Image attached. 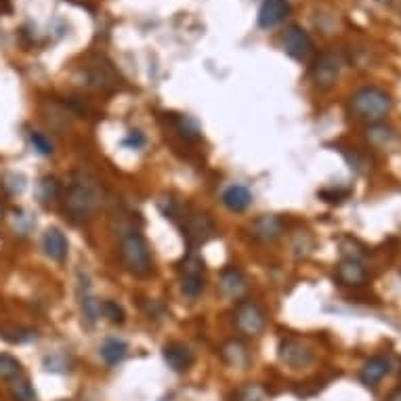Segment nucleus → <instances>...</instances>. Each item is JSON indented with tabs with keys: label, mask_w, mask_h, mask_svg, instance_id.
<instances>
[{
	"label": "nucleus",
	"mask_w": 401,
	"mask_h": 401,
	"mask_svg": "<svg viewBox=\"0 0 401 401\" xmlns=\"http://www.w3.org/2000/svg\"><path fill=\"white\" fill-rule=\"evenodd\" d=\"M101 204V189L90 174L78 172L64 193V215L74 225L88 223Z\"/></svg>",
	"instance_id": "1"
},
{
	"label": "nucleus",
	"mask_w": 401,
	"mask_h": 401,
	"mask_svg": "<svg viewBox=\"0 0 401 401\" xmlns=\"http://www.w3.org/2000/svg\"><path fill=\"white\" fill-rule=\"evenodd\" d=\"M393 109V99L378 86H364L349 99V112L355 120L366 124L383 122Z\"/></svg>",
	"instance_id": "2"
},
{
	"label": "nucleus",
	"mask_w": 401,
	"mask_h": 401,
	"mask_svg": "<svg viewBox=\"0 0 401 401\" xmlns=\"http://www.w3.org/2000/svg\"><path fill=\"white\" fill-rule=\"evenodd\" d=\"M120 258L124 267L139 277H145L152 273V254H150V244L143 238V234L135 227L124 229L120 236Z\"/></svg>",
	"instance_id": "3"
},
{
	"label": "nucleus",
	"mask_w": 401,
	"mask_h": 401,
	"mask_svg": "<svg viewBox=\"0 0 401 401\" xmlns=\"http://www.w3.org/2000/svg\"><path fill=\"white\" fill-rule=\"evenodd\" d=\"M181 229H183V238L189 244L191 250H196L198 246L206 244L215 236V223L204 213H189V215H185Z\"/></svg>",
	"instance_id": "4"
},
{
	"label": "nucleus",
	"mask_w": 401,
	"mask_h": 401,
	"mask_svg": "<svg viewBox=\"0 0 401 401\" xmlns=\"http://www.w3.org/2000/svg\"><path fill=\"white\" fill-rule=\"evenodd\" d=\"M234 320H236V325L244 336H261L263 330H265V323H267L265 311L248 299L238 301L236 311H234Z\"/></svg>",
	"instance_id": "5"
},
{
	"label": "nucleus",
	"mask_w": 401,
	"mask_h": 401,
	"mask_svg": "<svg viewBox=\"0 0 401 401\" xmlns=\"http://www.w3.org/2000/svg\"><path fill=\"white\" fill-rule=\"evenodd\" d=\"M282 47L286 51L288 57H292L299 64L309 61V57L313 55V42L309 38V34L301 28V25H290L284 36H282Z\"/></svg>",
	"instance_id": "6"
},
{
	"label": "nucleus",
	"mask_w": 401,
	"mask_h": 401,
	"mask_svg": "<svg viewBox=\"0 0 401 401\" xmlns=\"http://www.w3.org/2000/svg\"><path fill=\"white\" fill-rule=\"evenodd\" d=\"M340 68H342V59L336 53H332V51L321 53L311 66V78L316 82V86L330 88V86H334V82L338 80Z\"/></svg>",
	"instance_id": "7"
},
{
	"label": "nucleus",
	"mask_w": 401,
	"mask_h": 401,
	"mask_svg": "<svg viewBox=\"0 0 401 401\" xmlns=\"http://www.w3.org/2000/svg\"><path fill=\"white\" fill-rule=\"evenodd\" d=\"M118 80L120 76L116 74L114 66L103 57L95 59L86 68V86L92 90H114L118 88Z\"/></svg>",
	"instance_id": "8"
},
{
	"label": "nucleus",
	"mask_w": 401,
	"mask_h": 401,
	"mask_svg": "<svg viewBox=\"0 0 401 401\" xmlns=\"http://www.w3.org/2000/svg\"><path fill=\"white\" fill-rule=\"evenodd\" d=\"M280 359L290 368H305L313 361V351L301 338H284L280 342Z\"/></svg>",
	"instance_id": "9"
},
{
	"label": "nucleus",
	"mask_w": 401,
	"mask_h": 401,
	"mask_svg": "<svg viewBox=\"0 0 401 401\" xmlns=\"http://www.w3.org/2000/svg\"><path fill=\"white\" fill-rule=\"evenodd\" d=\"M282 234H284V221L277 215H261L250 225V236L263 244L280 240Z\"/></svg>",
	"instance_id": "10"
},
{
	"label": "nucleus",
	"mask_w": 401,
	"mask_h": 401,
	"mask_svg": "<svg viewBox=\"0 0 401 401\" xmlns=\"http://www.w3.org/2000/svg\"><path fill=\"white\" fill-rule=\"evenodd\" d=\"M336 282L340 286H347V288H359L368 282V271L366 267L361 265V261H353V258H342L336 267V273H334Z\"/></svg>",
	"instance_id": "11"
},
{
	"label": "nucleus",
	"mask_w": 401,
	"mask_h": 401,
	"mask_svg": "<svg viewBox=\"0 0 401 401\" xmlns=\"http://www.w3.org/2000/svg\"><path fill=\"white\" fill-rule=\"evenodd\" d=\"M290 15L288 0H265L258 8V28L269 30L280 25Z\"/></svg>",
	"instance_id": "12"
},
{
	"label": "nucleus",
	"mask_w": 401,
	"mask_h": 401,
	"mask_svg": "<svg viewBox=\"0 0 401 401\" xmlns=\"http://www.w3.org/2000/svg\"><path fill=\"white\" fill-rule=\"evenodd\" d=\"M162 355H164V361H166V366L172 370V372H185V370H189L191 366H193V351L187 347V345H181V342H170V345H166L164 347V351H162Z\"/></svg>",
	"instance_id": "13"
},
{
	"label": "nucleus",
	"mask_w": 401,
	"mask_h": 401,
	"mask_svg": "<svg viewBox=\"0 0 401 401\" xmlns=\"http://www.w3.org/2000/svg\"><path fill=\"white\" fill-rule=\"evenodd\" d=\"M219 286H221V290H223L225 297L236 299V301H241L244 294L248 292V280H246V275L241 273L240 269H236V267L223 269Z\"/></svg>",
	"instance_id": "14"
},
{
	"label": "nucleus",
	"mask_w": 401,
	"mask_h": 401,
	"mask_svg": "<svg viewBox=\"0 0 401 401\" xmlns=\"http://www.w3.org/2000/svg\"><path fill=\"white\" fill-rule=\"evenodd\" d=\"M42 248H44V254H47L51 261H55V263H64V261L68 258V250H70L66 236H64L61 229H57V227H49V229L44 232V236H42Z\"/></svg>",
	"instance_id": "15"
},
{
	"label": "nucleus",
	"mask_w": 401,
	"mask_h": 401,
	"mask_svg": "<svg viewBox=\"0 0 401 401\" xmlns=\"http://www.w3.org/2000/svg\"><path fill=\"white\" fill-rule=\"evenodd\" d=\"M366 139H368V143H370L372 148H376V150H391V148L397 145V141H400L397 133H395L391 126L383 124V122H378V124H368V128H366Z\"/></svg>",
	"instance_id": "16"
},
{
	"label": "nucleus",
	"mask_w": 401,
	"mask_h": 401,
	"mask_svg": "<svg viewBox=\"0 0 401 401\" xmlns=\"http://www.w3.org/2000/svg\"><path fill=\"white\" fill-rule=\"evenodd\" d=\"M221 359L232 368H246L250 364V351L240 338H229L221 347Z\"/></svg>",
	"instance_id": "17"
},
{
	"label": "nucleus",
	"mask_w": 401,
	"mask_h": 401,
	"mask_svg": "<svg viewBox=\"0 0 401 401\" xmlns=\"http://www.w3.org/2000/svg\"><path fill=\"white\" fill-rule=\"evenodd\" d=\"M389 370H391L389 359H385V357H381V355H374V357H370V359L361 366L359 378H361L364 385L374 387V385H378V383L389 374Z\"/></svg>",
	"instance_id": "18"
},
{
	"label": "nucleus",
	"mask_w": 401,
	"mask_h": 401,
	"mask_svg": "<svg viewBox=\"0 0 401 401\" xmlns=\"http://www.w3.org/2000/svg\"><path fill=\"white\" fill-rule=\"evenodd\" d=\"M223 204L232 213H244L252 204V193L244 185H232L223 191Z\"/></svg>",
	"instance_id": "19"
},
{
	"label": "nucleus",
	"mask_w": 401,
	"mask_h": 401,
	"mask_svg": "<svg viewBox=\"0 0 401 401\" xmlns=\"http://www.w3.org/2000/svg\"><path fill=\"white\" fill-rule=\"evenodd\" d=\"M78 299H80V311H82V320L88 328H95V323L101 318V303L90 294V288L84 286L78 290Z\"/></svg>",
	"instance_id": "20"
},
{
	"label": "nucleus",
	"mask_w": 401,
	"mask_h": 401,
	"mask_svg": "<svg viewBox=\"0 0 401 401\" xmlns=\"http://www.w3.org/2000/svg\"><path fill=\"white\" fill-rule=\"evenodd\" d=\"M128 345L120 338H107L101 347V357L107 366H118L126 359Z\"/></svg>",
	"instance_id": "21"
},
{
	"label": "nucleus",
	"mask_w": 401,
	"mask_h": 401,
	"mask_svg": "<svg viewBox=\"0 0 401 401\" xmlns=\"http://www.w3.org/2000/svg\"><path fill=\"white\" fill-rule=\"evenodd\" d=\"M172 126L174 131L185 139V141H200L202 139V133H200V126L193 118L189 116H174L172 118Z\"/></svg>",
	"instance_id": "22"
},
{
	"label": "nucleus",
	"mask_w": 401,
	"mask_h": 401,
	"mask_svg": "<svg viewBox=\"0 0 401 401\" xmlns=\"http://www.w3.org/2000/svg\"><path fill=\"white\" fill-rule=\"evenodd\" d=\"M36 193H38L40 204H49L61 196V185L55 176H42L36 185Z\"/></svg>",
	"instance_id": "23"
},
{
	"label": "nucleus",
	"mask_w": 401,
	"mask_h": 401,
	"mask_svg": "<svg viewBox=\"0 0 401 401\" xmlns=\"http://www.w3.org/2000/svg\"><path fill=\"white\" fill-rule=\"evenodd\" d=\"M8 387H11V397L15 401H38L30 378L23 376V374L19 378H15L13 383H8Z\"/></svg>",
	"instance_id": "24"
},
{
	"label": "nucleus",
	"mask_w": 401,
	"mask_h": 401,
	"mask_svg": "<svg viewBox=\"0 0 401 401\" xmlns=\"http://www.w3.org/2000/svg\"><path fill=\"white\" fill-rule=\"evenodd\" d=\"M23 374V368L19 364V359H15L8 353H0V381L4 383H13L15 378H19Z\"/></svg>",
	"instance_id": "25"
},
{
	"label": "nucleus",
	"mask_w": 401,
	"mask_h": 401,
	"mask_svg": "<svg viewBox=\"0 0 401 401\" xmlns=\"http://www.w3.org/2000/svg\"><path fill=\"white\" fill-rule=\"evenodd\" d=\"M42 364H44L47 372H55V374H66V372H70V366H72L64 353H51L42 359Z\"/></svg>",
	"instance_id": "26"
},
{
	"label": "nucleus",
	"mask_w": 401,
	"mask_h": 401,
	"mask_svg": "<svg viewBox=\"0 0 401 401\" xmlns=\"http://www.w3.org/2000/svg\"><path fill=\"white\" fill-rule=\"evenodd\" d=\"M181 290L185 297L196 299L204 290V275H181Z\"/></svg>",
	"instance_id": "27"
},
{
	"label": "nucleus",
	"mask_w": 401,
	"mask_h": 401,
	"mask_svg": "<svg viewBox=\"0 0 401 401\" xmlns=\"http://www.w3.org/2000/svg\"><path fill=\"white\" fill-rule=\"evenodd\" d=\"M30 143H32V148L36 150V154H40V156H44V158H49V156L55 154V148H53L51 139H49L47 135L38 133V131H32V133H30Z\"/></svg>",
	"instance_id": "28"
},
{
	"label": "nucleus",
	"mask_w": 401,
	"mask_h": 401,
	"mask_svg": "<svg viewBox=\"0 0 401 401\" xmlns=\"http://www.w3.org/2000/svg\"><path fill=\"white\" fill-rule=\"evenodd\" d=\"M101 316L105 318V320L109 321V323H114V325H122L124 323V309L118 305V303H114V301H103L101 303Z\"/></svg>",
	"instance_id": "29"
},
{
	"label": "nucleus",
	"mask_w": 401,
	"mask_h": 401,
	"mask_svg": "<svg viewBox=\"0 0 401 401\" xmlns=\"http://www.w3.org/2000/svg\"><path fill=\"white\" fill-rule=\"evenodd\" d=\"M2 189H4L8 196H19V193H23V189H25V176H23V174H17V172L4 174V179H2Z\"/></svg>",
	"instance_id": "30"
},
{
	"label": "nucleus",
	"mask_w": 401,
	"mask_h": 401,
	"mask_svg": "<svg viewBox=\"0 0 401 401\" xmlns=\"http://www.w3.org/2000/svg\"><path fill=\"white\" fill-rule=\"evenodd\" d=\"M263 400H265V391H263V387L252 385V383L241 385L240 389L236 391V395H234V401H263Z\"/></svg>",
	"instance_id": "31"
},
{
	"label": "nucleus",
	"mask_w": 401,
	"mask_h": 401,
	"mask_svg": "<svg viewBox=\"0 0 401 401\" xmlns=\"http://www.w3.org/2000/svg\"><path fill=\"white\" fill-rule=\"evenodd\" d=\"M340 250L345 254V258H353V261H361L366 256V248L353 238H345L340 241Z\"/></svg>",
	"instance_id": "32"
},
{
	"label": "nucleus",
	"mask_w": 401,
	"mask_h": 401,
	"mask_svg": "<svg viewBox=\"0 0 401 401\" xmlns=\"http://www.w3.org/2000/svg\"><path fill=\"white\" fill-rule=\"evenodd\" d=\"M122 145L133 148V150H141V148L145 145V137H143V133H139V131H131L128 137L122 141Z\"/></svg>",
	"instance_id": "33"
},
{
	"label": "nucleus",
	"mask_w": 401,
	"mask_h": 401,
	"mask_svg": "<svg viewBox=\"0 0 401 401\" xmlns=\"http://www.w3.org/2000/svg\"><path fill=\"white\" fill-rule=\"evenodd\" d=\"M345 196H347V191H336V189H323V191H320L321 200H325V202H330V204L340 202Z\"/></svg>",
	"instance_id": "34"
},
{
	"label": "nucleus",
	"mask_w": 401,
	"mask_h": 401,
	"mask_svg": "<svg viewBox=\"0 0 401 401\" xmlns=\"http://www.w3.org/2000/svg\"><path fill=\"white\" fill-rule=\"evenodd\" d=\"M385 401H401V387L400 389H395V391H391V393H389V397H387Z\"/></svg>",
	"instance_id": "35"
},
{
	"label": "nucleus",
	"mask_w": 401,
	"mask_h": 401,
	"mask_svg": "<svg viewBox=\"0 0 401 401\" xmlns=\"http://www.w3.org/2000/svg\"><path fill=\"white\" fill-rule=\"evenodd\" d=\"M2 221H4V204L0 200V225H2Z\"/></svg>",
	"instance_id": "36"
}]
</instances>
